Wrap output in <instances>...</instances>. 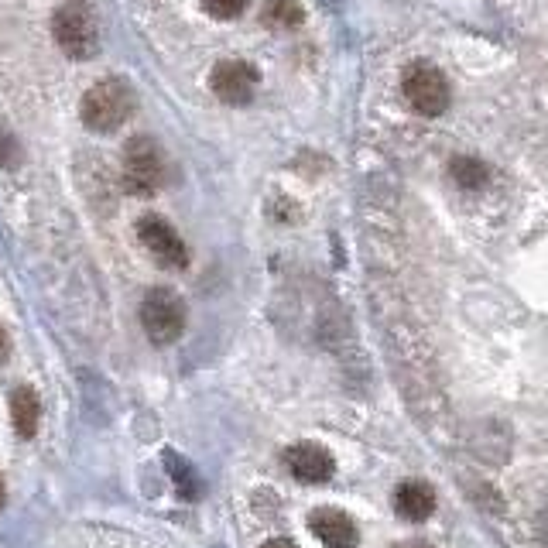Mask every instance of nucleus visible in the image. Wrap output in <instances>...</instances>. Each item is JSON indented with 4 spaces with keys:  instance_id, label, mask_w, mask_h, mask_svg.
Wrapping results in <instances>:
<instances>
[{
    "instance_id": "obj_1",
    "label": "nucleus",
    "mask_w": 548,
    "mask_h": 548,
    "mask_svg": "<svg viewBox=\"0 0 548 548\" xmlns=\"http://www.w3.org/2000/svg\"><path fill=\"white\" fill-rule=\"evenodd\" d=\"M134 103V90L124 79H100L86 90L83 103H79V117L96 134H114L134 114Z\"/></svg>"
},
{
    "instance_id": "obj_2",
    "label": "nucleus",
    "mask_w": 548,
    "mask_h": 548,
    "mask_svg": "<svg viewBox=\"0 0 548 548\" xmlns=\"http://www.w3.org/2000/svg\"><path fill=\"white\" fill-rule=\"evenodd\" d=\"M52 35L59 48L72 59H93L100 48V24H96L93 11L86 4H66L55 11L52 18Z\"/></svg>"
},
{
    "instance_id": "obj_3",
    "label": "nucleus",
    "mask_w": 548,
    "mask_h": 548,
    "mask_svg": "<svg viewBox=\"0 0 548 548\" xmlns=\"http://www.w3.org/2000/svg\"><path fill=\"white\" fill-rule=\"evenodd\" d=\"M165 182V158L151 137H134L124 148V185L134 196H155Z\"/></svg>"
},
{
    "instance_id": "obj_4",
    "label": "nucleus",
    "mask_w": 548,
    "mask_h": 548,
    "mask_svg": "<svg viewBox=\"0 0 548 548\" xmlns=\"http://www.w3.org/2000/svg\"><path fill=\"white\" fill-rule=\"evenodd\" d=\"M141 326L151 343H175L185 333V305L172 288H151L141 302Z\"/></svg>"
},
{
    "instance_id": "obj_5",
    "label": "nucleus",
    "mask_w": 548,
    "mask_h": 548,
    "mask_svg": "<svg viewBox=\"0 0 548 548\" xmlns=\"http://www.w3.org/2000/svg\"><path fill=\"white\" fill-rule=\"evenodd\" d=\"M401 90H405L408 107L422 117H439L449 110V83L435 66H425V62L411 66L401 79Z\"/></svg>"
},
{
    "instance_id": "obj_6",
    "label": "nucleus",
    "mask_w": 548,
    "mask_h": 548,
    "mask_svg": "<svg viewBox=\"0 0 548 548\" xmlns=\"http://www.w3.org/2000/svg\"><path fill=\"white\" fill-rule=\"evenodd\" d=\"M137 237H141V244L148 247V254L155 257L161 268L179 271L189 264V251H185L179 230H175L168 220H161V216H141V223H137Z\"/></svg>"
},
{
    "instance_id": "obj_7",
    "label": "nucleus",
    "mask_w": 548,
    "mask_h": 548,
    "mask_svg": "<svg viewBox=\"0 0 548 548\" xmlns=\"http://www.w3.org/2000/svg\"><path fill=\"white\" fill-rule=\"evenodd\" d=\"M209 86L230 107H244V103L254 100L257 93V69L244 59H223L216 62L213 76H209Z\"/></svg>"
},
{
    "instance_id": "obj_8",
    "label": "nucleus",
    "mask_w": 548,
    "mask_h": 548,
    "mask_svg": "<svg viewBox=\"0 0 548 548\" xmlns=\"http://www.w3.org/2000/svg\"><path fill=\"white\" fill-rule=\"evenodd\" d=\"M285 463H288V470L295 473V480H302V483H326V480H333V473H336L333 456H329L322 446H316V442H295V446L285 453Z\"/></svg>"
},
{
    "instance_id": "obj_9",
    "label": "nucleus",
    "mask_w": 548,
    "mask_h": 548,
    "mask_svg": "<svg viewBox=\"0 0 548 548\" xmlns=\"http://www.w3.org/2000/svg\"><path fill=\"white\" fill-rule=\"evenodd\" d=\"M312 535L326 548H357V525L350 514L336 511V507H319L309 518Z\"/></svg>"
},
{
    "instance_id": "obj_10",
    "label": "nucleus",
    "mask_w": 548,
    "mask_h": 548,
    "mask_svg": "<svg viewBox=\"0 0 548 548\" xmlns=\"http://www.w3.org/2000/svg\"><path fill=\"white\" fill-rule=\"evenodd\" d=\"M394 511L405 521H429L435 511V490L422 480H405L394 490Z\"/></svg>"
},
{
    "instance_id": "obj_11",
    "label": "nucleus",
    "mask_w": 548,
    "mask_h": 548,
    "mask_svg": "<svg viewBox=\"0 0 548 548\" xmlns=\"http://www.w3.org/2000/svg\"><path fill=\"white\" fill-rule=\"evenodd\" d=\"M11 418H14V429H18V435L31 439V435L38 432V418H42V401H38V394L31 388H14Z\"/></svg>"
},
{
    "instance_id": "obj_12",
    "label": "nucleus",
    "mask_w": 548,
    "mask_h": 548,
    "mask_svg": "<svg viewBox=\"0 0 548 548\" xmlns=\"http://www.w3.org/2000/svg\"><path fill=\"white\" fill-rule=\"evenodd\" d=\"M449 172H453L459 189H466V192H477L490 182V168L483 165L480 158H453Z\"/></svg>"
},
{
    "instance_id": "obj_13",
    "label": "nucleus",
    "mask_w": 548,
    "mask_h": 548,
    "mask_svg": "<svg viewBox=\"0 0 548 548\" xmlns=\"http://www.w3.org/2000/svg\"><path fill=\"white\" fill-rule=\"evenodd\" d=\"M302 18L305 11L298 0H271V4L264 7V21H268L271 28H298Z\"/></svg>"
},
{
    "instance_id": "obj_14",
    "label": "nucleus",
    "mask_w": 548,
    "mask_h": 548,
    "mask_svg": "<svg viewBox=\"0 0 548 548\" xmlns=\"http://www.w3.org/2000/svg\"><path fill=\"white\" fill-rule=\"evenodd\" d=\"M168 466H172L175 487H179L185 497H196L199 494V483H196V477H192V466L185 463V459L175 456V453H168Z\"/></svg>"
},
{
    "instance_id": "obj_15",
    "label": "nucleus",
    "mask_w": 548,
    "mask_h": 548,
    "mask_svg": "<svg viewBox=\"0 0 548 548\" xmlns=\"http://www.w3.org/2000/svg\"><path fill=\"white\" fill-rule=\"evenodd\" d=\"M244 7H247V0H203V11L209 18H220V21L240 18Z\"/></svg>"
},
{
    "instance_id": "obj_16",
    "label": "nucleus",
    "mask_w": 548,
    "mask_h": 548,
    "mask_svg": "<svg viewBox=\"0 0 548 548\" xmlns=\"http://www.w3.org/2000/svg\"><path fill=\"white\" fill-rule=\"evenodd\" d=\"M264 548H298L292 538H271V542H264Z\"/></svg>"
},
{
    "instance_id": "obj_17",
    "label": "nucleus",
    "mask_w": 548,
    "mask_h": 548,
    "mask_svg": "<svg viewBox=\"0 0 548 548\" xmlns=\"http://www.w3.org/2000/svg\"><path fill=\"white\" fill-rule=\"evenodd\" d=\"M7 353H11V343H7V336L0 333V360H7Z\"/></svg>"
},
{
    "instance_id": "obj_18",
    "label": "nucleus",
    "mask_w": 548,
    "mask_h": 548,
    "mask_svg": "<svg viewBox=\"0 0 548 548\" xmlns=\"http://www.w3.org/2000/svg\"><path fill=\"white\" fill-rule=\"evenodd\" d=\"M398 548H432V545H418V542H415V545H398Z\"/></svg>"
},
{
    "instance_id": "obj_19",
    "label": "nucleus",
    "mask_w": 548,
    "mask_h": 548,
    "mask_svg": "<svg viewBox=\"0 0 548 548\" xmlns=\"http://www.w3.org/2000/svg\"><path fill=\"white\" fill-rule=\"evenodd\" d=\"M0 501H4V483H0Z\"/></svg>"
}]
</instances>
